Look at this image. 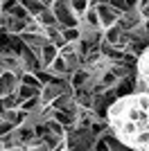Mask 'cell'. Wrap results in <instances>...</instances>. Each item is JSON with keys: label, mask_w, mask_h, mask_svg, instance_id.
<instances>
[{"label": "cell", "mask_w": 149, "mask_h": 151, "mask_svg": "<svg viewBox=\"0 0 149 151\" xmlns=\"http://www.w3.org/2000/svg\"><path fill=\"white\" fill-rule=\"evenodd\" d=\"M50 9L54 12L56 20H59V27L61 29H70V27H79V18L72 14L70 9V0L63 2V0H52L50 2Z\"/></svg>", "instance_id": "cell-1"}, {"label": "cell", "mask_w": 149, "mask_h": 151, "mask_svg": "<svg viewBox=\"0 0 149 151\" xmlns=\"http://www.w3.org/2000/svg\"><path fill=\"white\" fill-rule=\"evenodd\" d=\"M97 14H99V20H102V29H111L120 23L122 14L111 5V2H97Z\"/></svg>", "instance_id": "cell-2"}, {"label": "cell", "mask_w": 149, "mask_h": 151, "mask_svg": "<svg viewBox=\"0 0 149 151\" xmlns=\"http://www.w3.org/2000/svg\"><path fill=\"white\" fill-rule=\"evenodd\" d=\"M20 75H14V72H0V99L5 97H12V95H18L20 88Z\"/></svg>", "instance_id": "cell-3"}, {"label": "cell", "mask_w": 149, "mask_h": 151, "mask_svg": "<svg viewBox=\"0 0 149 151\" xmlns=\"http://www.w3.org/2000/svg\"><path fill=\"white\" fill-rule=\"evenodd\" d=\"M79 27L81 29H102V20H99V14H97V0H90L88 5V12L84 14V18L79 20ZM104 32V29H102Z\"/></svg>", "instance_id": "cell-4"}, {"label": "cell", "mask_w": 149, "mask_h": 151, "mask_svg": "<svg viewBox=\"0 0 149 151\" xmlns=\"http://www.w3.org/2000/svg\"><path fill=\"white\" fill-rule=\"evenodd\" d=\"M23 2H25V9H27V14H30L32 18H38V16L50 7V0H45V2H38V0H23Z\"/></svg>", "instance_id": "cell-5"}, {"label": "cell", "mask_w": 149, "mask_h": 151, "mask_svg": "<svg viewBox=\"0 0 149 151\" xmlns=\"http://www.w3.org/2000/svg\"><path fill=\"white\" fill-rule=\"evenodd\" d=\"M56 57H59V47L52 43H48L43 47V54H41V61H43V70L48 68V65H52V63L56 61Z\"/></svg>", "instance_id": "cell-6"}, {"label": "cell", "mask_w": 149, "mask_h": 151, "mask_svg": "<svg viewBox=\"0 0 149 151\" xmlns=\"http://www.w3.org/2000/svg\"><path fill=\"white\" fill-rule=\"evenodd\" d=\"M88 5H90V0H70V9L77 18H84V14L88 12Z\"/></svg>", "instance_id": "cell-7"}, {"label": "cell", "mask_w": 149, "mask_h": 151, "mask_svg": "<svg viewBox=\"0 0 149 151\" xmlns=\"http://www.w3.org/2000/svg\"><path fill=\"white\" fill-rule=\"evenodd\" d=\"M66 43H79L81 41V27H70V29H61Z\"/></svg>", "instance_id": "cell-8"}, {"label": "cell", "mask_w": 149, "mask_h": 151, "mask_svg": "<svg viewBox=\"0 0 149 151\" xmlns=\"http://www.w3.org/2000/svg\"><path fill=\"white\" fill-rule=\"evenodd\" d=\"M95 151H111V147H108L106 138H99V140H97V145H95Z\"/></svg>", "instance_id": "cell-9"}, {"label": "cell", "mask_w": 149, "mask_h": 151, "mask_svg": "<svg viewBox=\"0 0 149 151\" xmlns=\"http://www.w3.org/2000/svg\"><path fill=\"white\" fill-rule=\"evenodd\" d=\"M2 16H5V2H0V29H2Z\"/></svg>", "instance_id": "cell-10"}, {"label": "cell", "mask_w": 149, "mask_h": 151, "mask_svg": "<svg viewBox=\"0 0 149 151\" xmlns=\"http://www.w3.org/2000/svg\"><path fill=\"white\" fill-rule=\"evenodd\" d=\"M2 149H5V145H2V138H0V151H2Z\"/></svg>", "instance_id": "cell-11"}]
</instances>
